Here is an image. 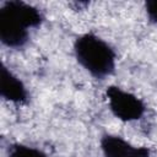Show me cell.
I'll return each mask as SVG.
<instances>
[{
	"label": "cell",
	"mask_w": 157,
	"mask_h": 157,
	"mask_svg": "<svg viewBox=\"0 0 157 157\" xmlns=\"http://www.w3.org/2000/svg\"><path fill=\"white\" fill-rule=\"evenodd\" d=\"M99 144L103 157H151L150 148L135 146L118 135L104 134Z\"/></svg>",
	"instance_id": "277c9868"
},
{
	"label": "cell",
	"mask_w": 157,
	"mask_h": 157,
	"mask_svg": "<svg viewBox=\"0 0 157 157\" xmlns=\"http://www.w3.org/2000/svg\"><path fill=\"white\" fill-rule=\"evenodd\" d=\"M43 21L37 7L20 0L5 1L0 6V40L7 48L20 49L29 40V29Z\"/></svg>",
	"instance_id": "6da1fadb"
},
{
	"label": "cell",
	"mask_w": 157,
	"mask_h": 157,
	"mask_svg": "<svg viewBox=\"0 0 157 157\" xmlns=\"http://www.w3.org/2000/svg\"><path fill=\"white\" fill-rule=\"evenodd\" d=\"M74 55L78 65L97 80L112 76L117 67V53L94 33H83L74 42Z\"/></svg>",
	"instance_id": "7a4b0ae2"
},
{
	"label": "cell",
	"mask_w": 157,
	"mask_h": 157,
	"mask_svg": "<svg viewBox=\"0 0 157 157\" xmlns=\"http://www.w3.org/2000/svg\"><path fill=\"white\" fill-rule=\"evenodd\" d=\"M145 11L148 20L157 25V0H148L145 2Z\"/></svg>",
	"instance_id": "52a82bcc"
},
{
	"label": "cell",
	"mask_w": 157,
	"mask_h": 157,
	"mask_svg": "<svg viewBox=\"0 0 157 157\" xmlns=\"http://www.w3.org/2000/svg\"><path fill=\"white\" fill-rule=\"evenodd\" d=\"M0 96L5 101L15 104H26L29 97L25 83L5 64L1 66Z\"/></svg>",
	"instance_id": "5b68a950"
},
{
	"label": "cell",
	"mask_w": 157,
	"mask_h": 157,
	"mask_svg": "<svg viewBox=\"0 0 157 157\" xmlns=\"http://www.w3.org/2000/svg\"><path fill=\"white\" fill-rule=\"evenodd\" d=\"M105 97L112 114L121 121L139 120L146 112V105L141 98L118 86H108L105 88Z\"/></svg>",
	"instance_id": "3957f363"
},
{
	"label": "cell",
	"mask_w": 157,
	"mask_h": 157,
	"mask_svg": "<svg viewBox=\"0 0 157 157\" xmlns=\"http://www.w3.org/2000/svg\"><path fill=\"white\" fill-rule=\"evenodd\" d=\"M7 155L9 157H48L42 150L18 142L9 146Z\"/></svg>",
	"instance_id": "8992f818"
}]
</instances>
